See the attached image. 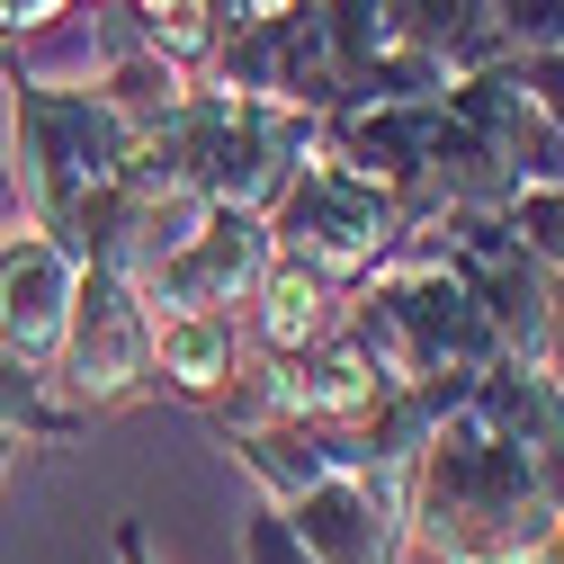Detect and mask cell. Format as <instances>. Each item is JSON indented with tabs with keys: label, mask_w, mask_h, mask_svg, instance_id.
Listing matches in <instances>:
<instances>
[{
	"label": "cell",
	"mask_w": 564,
	"mask_h": 564,
	"mask_svg": "<svg viewBox=\"0 0 564 564\" xmlns=\"http://www.w3.org/2000/svg\"><path fill=\"white\" fill-rule=\"evenodd\" d=\"M73 403H54V377L28 368L19 349H0V440H63L73 431Z\"/></svg>",
	"instance_id": "cell-10"
},
{
	"label": "cell",
	"mask_w": 564,
	"mask_h": 564,
	"mask_svg": "<svg viewBox=\"0 0 564 564\" xmlns=\"http://www.w3.org/2000/svg\"><path fill=\"white\" fill-rule=\"evenodd\" d=\"M117 564H153V555H144V538H134V529H117Z\"/></svg>",
	"instance_id": "cell-14"
},
{
	"label": "cell",
	"mask_w": 564,
	"mask_h": 564,
	"mask_svg": "<svg viewBox=\"0 0 564 564\" xmlns=\"http://www.w3.org/2000/svg\"><path fill=\"white\" fill-rule=\"evenodd\" d=\"M502 225L564 278V180H546V188H511V197H502Z\"/></svg>",
	"instance_id": "cell-11"
},
{
	"label": "cell",
	"mask_w": 564,
	"mask_h": 564,
	"mask_svg": "<svg viewBox=\"0 0 564 564\" xmlns=\"http://www.w3.org/2000/svg\"><path fill=\"white\" fill-rule=\"evenodd\" d=\"M54 386L73 412H117L153 386V305L126 269L82 260V296H73V323H63V349H54Z\"/></svg>",
	"instance_id": "cell-4"
},
{
	"label": "cell",
	"mask_w": 564,
	"mask_h": 564,
	"mask_svg": "<svg viewBox=\"0 0 564 564\" xmlns=\"http://www.w3.org/2000/svg\"><path fill=\"white\" fill-rule=\"evenodd\" d=\"M403 234H412L403 197L377 188V180H359V171H340L332 153H314L288 188H278V206H269V251L340 278V288L377 278V269L403 251Z\"/></svg>",
	"instance_id": "cell-3"
},
{
	"label": "cell",
	"mask_w": 564,
	"mask_h": 564,
	"mask_svg": "<svg viewBox=\"0 0 564 564\" xmlns=\"http://www.w3.org/2000/svg\"><path fill=\"white\" fill-rule=\"evenodd\" d=\"M386 19H394V36H403L412 54H431L448 82L475 73V63H492V54H511L492 0H386Z\"/></svg>",
	"instance_id": "cell-9"
},
{
	"label": "cell",
	"mask_w": 564,
	"mask_h": 564,
	"mask_svg": "<svg viewBox=\"0 0 564 564\" xmlns=\"http://www.w3.org/2000/svg\"><path fill=\"white\" fill-rule=\"evenodd\" d=\"M10 457H19V440H0V475H10Z\"/></svg>",
	"instance_id": "cell-15"
},
{
	"label": "cell",
	"mask_w": 564,
	"mask_h": 564,
	"mask_svg": "<svg viewBox=\"0 0 564 564\" xmlns=\"http://www.w3.org/2000/svg\"><path fill=\"white\" fill-rule=\"evenodd\" d=\"M260 269H269V216H251V206H206L134 288H144L153 314H234V305H251Z\"/></svg>",
	"instance_id": "cell-5"
},
{
	"label": "cell",
	"mask_w": 564,
	"mask_h": 564,
	"mask_svg": "<svg viewBox=\"0 0 564 564\" xmlns=\"http://www.w3.org/2000/svg\"><path fill=\"white\" fill-rule=\"evenodd\" d=\"M242 555H251V564H323V555H314V546L288 529V511H278V502H269V511H251V529H242Z\"/></svg>",
	"instance_id": "cell-12"
},
{
	"label": "cell",
	"mask_w": 564,
	"mask_h": 564,
	"mask_svg": "<svg viewBox=\"0 0 564 564\" xmlns=\"http://www.w3.org/2000/svg\"><path fill=\"white\" fill-rule=\"evenodd\" d=\"M349 314V288L305 260H278L260 269V288H251V340H260V359H296V349H323Z\"/></svg>",
	"instance_id": "cell-7"
},
{
	"label": "cell",
	"mask_w": 564,
	"mask_h": 564,
	"mask_svg": "<svg viewBox=\"0 0 564 564\" xmlns=\"http://www.w3.org/2000/svg\"><path fill=\"white\" fill-rule=\"evenodd\" d=\"M73 296H82V251H63L45 225H19L10 242H0V349H19L28 368L54 377Z\"/></svg>",
	"instance_id": "cell-6"
},
{
	"label": "cell",
	"mask_w": 564,
	"mask_h": 564,
	"mask_svg": "<svg viewBox=\"0 0 564 564\" xmlns=\"http://www.w3.org/2000/svg\"><path fill=\"white\" fill-rule=\"evenodd\" d=\"M134 153V117H117L99 90H36L10 82V171L28 197V225L63 234L73 206L99 197Z\"/></svg>",
	"instance_id": "cell-2"
},
{
	"label": "cell",
	"mask_w": 564,
	"mask_h": 564,
	"mask_svg": "<svg viewBox=\"0 0 564 564\" xmlns=\"http://www.w3.org/2000/svg\"><path fill=\"white\" fill-rule=\"evenodd\" d=\"M520 73H529L538 108H546V117H555V134H564V45H555V54H520Z\"/></svg>",
	"instance_id": "cell-13"
},
{
	"label": "cell",
	"mask_w": 564,
	"mask_h": 564,
	"mask_svg": "<svg viewBox=\"0 0 564 564\" xmlns=\"http://www.w3.org/2000/svg\"><path fill=\"white\" fill-rule=\"evenodd\" d=\"M242 368L251 359H242L234 314H153V386H171V394H188V403L216 412Z\"/></svg>",
	"instance_id": "cell-8"
},
{
	"label": "cell",
	"mask_w": 564,
	"mask_h": 564,
	"mask_svg": "<svg viewBox=\"0 0 564 564\" xmlns=\"http://www.w3.org/2000/svg\"><path fill=\"white\" fill-rule=\"evenodd\" d=\"M564 440L555 368H484L403 475V546L431 564H538L555 546L546 448Z\"/></svg>",
	"instance_id": "cell-1"
},
{
	"label": "cell",
	"mask_w": 564,
	"mask_h": 564,
	"mask_svg": "<svg viewBox=\"0 0 564 564\" xmlns=\"http://www.w3.org/2000/svg\"><path fill=\"white\" fill-rule=\"evenodd\" d=\"M134 10H144V19H153V10H171V0H134Z\"/></svg>",
	"instance_id": "cell-16"
}]
</instances>
